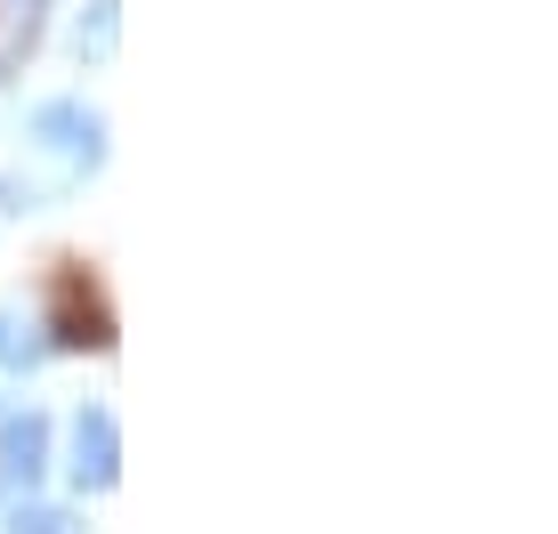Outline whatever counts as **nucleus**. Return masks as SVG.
Wrapping results in <instances>:
<instances>
[{
	"label": "nucleus",
	"mask_w": 558,
	"mask_h": 534,
	"mask_svg": "<svg viewBox=\"0 0 558 534\" xmlns=\"http://www.w3.org/2000/svg\"><path fill=\"white\" fill-rule=\"evenodd\" d=\"M65 519H57V510H33V519H16V534H57Z\"/></svg>",
	"instance_id": "obj_6"
},
{
	"label": "nucleus",
	"mask_w": 558,
	"mask_h": 534,
	"mask_svg": "<svg viewBox=\"0 0 558 534\" xmlns=\"http://www.w3.org/2000/svg\"><path fill=\"white\" fill-rule=\"evenodd\" d=\"M57 340H65V349H106V308H98V300H82V283H65Z\"/></svg>",
	"instance_id": "obj_4"
},
{
	"label": "nucleus",
	"mask_w": 558,
	"mask_h": 534,
	"mask_svg": "<svg viewBox=\"0 0 558 534\" xmlns=\"http://www.w3.org/2000/svg\"><path fill=\"white\" fill-rule=\"evenodd\" d=\"M41 462H49V422L41 413H25V422L0 429V470H9V486H33Z\"/></svg>",
	"instance_id": "obj_1"
},
{
	"label": "nucleus",
	"mask_w": 558,
	"mask_h": 534,
	"mask_svg": "<svg viewBox=\"0 0 558 534\" xmlns=\"http://www.w3.org/2000/svg\"><path fill=\"white\" fill-rule=\"evenodd\" d=\"M33 130H41L57 155L98 162V113H82V106H41V113H33Z\"/></svg>",
	"instance_id": "obj_2"
},
{
	"label": "nucleus",
	"mask_w": 558,
	"mask_h": 534,
	"mask_svg": "<svg viewBox=\"0 0 558 534\" xmlns=\"http://www.w3.org/2000/svg\"><path fill=\"white\" fill-rule=\"evenodd\" d=\"M73 478L82 486L113 478V413H82V429H73Z\"/></svg>",
	"instance_id": "obj_3"
},
{
	"label": "nucleus",
	"mask_w": 558,
	"mask_h": 534,
	"mask_svg": "<svg viewBox=\"0 0 558 534\" xmlns=\"http://www.w3.org/2000/svg\"><path fill=\"white\" fill-rule=\"evenodd\" d=\"M41 356H49L41 324H33V316H0V365H9V373H33Z\"/></svg>",
	"instance_id": "obj_5"
}]
</instances>
